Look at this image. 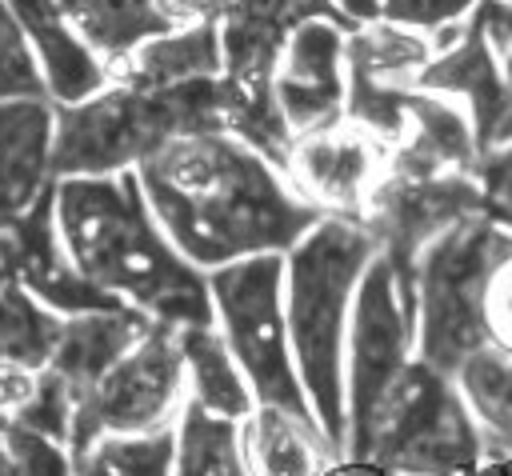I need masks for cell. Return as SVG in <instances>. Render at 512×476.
Instances as JSON below:
<instances>
[{"instance_id":"cell-33","label":"cell","mask_w":512,"mask_h":476,"mask_svg":"<svg viewBox=\"0 0 512 476\" xmlns=\"http://www.w3.org/2000/svg\"><path fill=\"white\" fill-rule=\"evenodd\" d=\"M476 20L484 28V40L500 64V76L512 88V0H476Z\"/></svg>"},{"instance_id":"cell-12","label":"cell","mask_w":512,"mask_h":476,"mask_svg":"<svg viewBox=\"0 0 512 476\" xmlns=\"http://www.w3.org/2000/svg\"><path fill=\"white\" fill-rule=\"evenodd\" d=\"M432 52L436 44L428 32H412L388 20L352 28L344 40V120L376 136L384 148H392L404 132L412 96L420 92L416 80Z\"/></svg>"},{"instance_id":"cell-17","label":"cell","mask_w":512,"mask_h":476,"mask_svg":"<svg viewBox=\"0 0 512 476\" xmlns=\"http://www.w3.org/2000/svg\"><path fill=\"white\" fill-rule=\"evenodd\" d=\"M72 32L116 72L140 44L216 16V0H56Z\"/></svg>"},{"instance_id":"cell-28","label":"cell","mask_w":512,"mask_h":476,"mask_svg":"<svg viewBox=\"0 0 512 476\" xmlns=\"http://www.w3.org/2000/svg\"><path fill=\"white\" fill-rule=\"evenodd\" d=\"M88 452L108 468V476H176V424L156 432L104 436Z\"/></svg>"},{"instance_id":"cell-25","label":"cell","mask_w":512,"mask_h":476,"mask_svg":"<svg viewBox=\"0 0 512 476\" xmlns=\"http://www.w3.org/2000/svg\"><path fill=\"white\" fill-rule=\"evenodd\" d=\"M456 388L488 444V452L512 456V352L488 344L456 368Z\"/></svg>"},{"instance_id":"cell-10","label":"cell","mask_w":512,"mask_h":476,"mask_svg":"<svg viewBox=\"0 0 512 476\" xmlns=\"http://www.w3.org/2000/svg\"><path fill=\"white\" fill-rule=\"evenodd\" d=\"M188 400L180 328L152 320L144 340L128 348L76 404L68 456H84L104 436L156 432L180 420Z\"/></svg>"},{"instance_id":"cell-27","label":"cell","mask_w":512,"mask_h":476,"mask_svg":"<svg viewBox=\"0 0 512 476\" xmlns=\"http://www.w3.org/2000/svg\"><path fill=\"white\" fill-rule=\"evenodd\" d=\"M176 476H248L240 424L184 400L176 420Z\"/></svg>"},{"instance_id":"cell-32","label":"cell","mask_w":512,"mask_h":476,"mask_svg":"<svg viewBox=\"0 0 512 476\" xmlns=\"http://www.w3.org/2000/svg\"><path fill=\"white\" fill-rule=\"evenodd\" d=\"M472 180L480 184V192L488 200V212L500 224L512 228V140L480 152L476 164H472Z\"/></svg>"},{"instance_id":"cell-36","label":"cell","mask_w":512,"mask_h":476,"mask_svg":"<svg viewBox=\"0 0 512 476\" xmlns=\"http://www.w3.org/2000/svg\"><path fill=\"white\" fill-rule=\"evenodd\" d=\"M356 28L360 24H372V20H380V0H332Z\"/></svg>"},{"instance_id":"cell-20","label":"cell","mask_w":512,"mask_h":476,"mask_svg":"<svg viewBox=\"0 0 512 476\" xmlns=\"http://www.w3.org/2000/svg\"><path fill=\"white\" fill-rule=\"evenodd\" d=\"M8 8L40 60L52 104H80L112 84L108 64L72 32L56 0H8Z\"/></svg>"},{"instance_id":"cell-19","label":"cell","mask_w":512,"mask_h":476,"mask_svg":"<svg viewBox=\"0 0 512 476\" xmlns=\"http://www.w3.org/2000/svg\"><path fill=\"white\" fill-rule=\"evenodd\" d=\"M480 148L468 112L432 92H416L400 140L388 148V172L400 176H448L472 172Z\"/></svg>"},{"instance_id":"cell-37","label":"cell","mask_w":512,"mask_h":476,"mask_svg":"<svg viewBox=\"0 0 512 476\" xmlns=\"http://www.w3.org/2000/svg\"><path fill=\"white\" fill-rule=\"evenodd\" d=\"M468 476H512V456L508 452H484V460Z\"/></svg>"},{"instance_id":"cell-23","label":"cell","mask_w":512,"mask_h":476,"mask_svg":"<svg viewBox=\"0 0 512 476\" xmlns=\"http://www.w3.org/2000/svg\"><path fill=\"white\" fill-rule=\"evenodd\" d=\"M224 72V48H220V24L216 16L184 24L168 36H156L140 44L116 72L112 80L132 84V88H176L192 80H212Z\"/></svg>"},{"instance_id":"cell-9","label":"cell","mask_w":512,"mask_h":476,"mask_svg":"<svg viewBox=\"0 0 512 476\" xmlns=\"http://www.w3.org/2000/svg\"><path fill=\"white\" fill-rule=\"evenodd\" d=\"M416 360V304L376 252L360 276L344 344V456H356L384 396Z\"/></svg>"},{"instance_id":"cell-1","label":"cell","mask_w":512,"mask_h":476,"mask_svg":"<svg viewBox=\"0 0 512 476\" xmlns=\"http://www.w3.org/2000/svg\"><path fill=\"white\" fill-rule=\"evenodd\" d=\"M136 176L168 240L204 272L284 256L324 220L276 164L232 132L176 136Z\"/></svg>"},{"instance_id":"cell-34","label":"cell","mask_w":512,"mask_h":476,"mask_svg":"<svg viewBox=\"0 0 512 476\" xmlns=\"http://www.w3.org/2000/svg\"><path fill=\"white\" fill-rule=\"evenodd\" d=\"M488 332H492L496 348L512 352V260L492 280V292H488Z\"/></svg>"},{"instance_id":"cell-5","label":"cell","mask_w":512,"mask_h":476,"mask_svg":"<svg viewBox=\"0 0 512 476\" xmlns=\"http://www.w3.org/2000/svg\"><path fill=\"white\" fill-rule=\"evenodd\" d=\"M512 260V228L492 212L440 232L416 260V360L456 376V368L492 344L488 292Z\"/></svg>"},{"instance_id":"cell-6","label":"cell","mask_w":512,"mask_h":476,"mask_svg":"<svg viewBox=\"0 0 512 476\" xmlns=\"http://www.w3.org/2000/svg\"><path fill=\"white\" fill-rule=\"evenodd\" d=\"M308 20H332L356 28L332 0H216L224 88H228V132L256 148L268 164L288 172L292 132L272 100V76L288 36Z\"/></svg>"},{"instance_id":"cell-8","label":"cell","mask_w":512,"mask_h":476,"mask_svg":"<svg viewBox=\"0 0 512 476\" xmlns=\"http://www.w3.org/2000/svg\"><path fill=\"white\" fill-rule=\"evenodd\" d=\"M484 452L456 380L412 360L384 396L356 460H376L396 476H468Z\"/></svg>"},{"instance_id":"cell-11","label":"cell","mask_w":512,"mask_h":476,"mask_svg":"<svg viewBox=\"0 0 512 476\" xmlns=\"http://www.w3.org/2000/svg\"><path fill=\"white\" fill-rule=\"evenodd\" d=\"M488 212V200L472 172H448V176H400L388 172L376 180L368 204H364V228L376 240V252L392 264L400 288L416 304V260L420 252L448 232L452 224Z\"/></svg>"},{"instance_id":"cell-16","label":"cell","mask_w":512,"mask_h":476,"mask_svg":"<svg viewBox=\"0 0 512 476\" xmlns=\"http://www.w3.org/2000/svg\"><path fill=\"white\" fill-rule=\"evenodd\" d=\"M432 44H436V52L424 64L416 88L464 104L468 120H472V132H476V148L480 152L496 148L500 124L512 112V88L500 76V64H496V56L484 40V28H480L476 12H468V20L436 32Z\"/></svg>"},{"instance_id":"cell-18","label":"cell","mask_w":512,"mask_h":476,"mask_svg":"<svg viewBox=\"0 0 512 476\" xmlns=\"http://www.w3.org/2000/svg\"><path fill=\"white\" fill-rule=\"evenodd\" d=\"M52 100L0 104V224L28 212L52 184Z\"/></svg>"},{"instance_id":"cell-3","label":"cell","mask_w":512,"mask_h":476,"mask_svg":"<svg viewBox=\"0 0 512 476\" xmlns=\"http://www.w3.org/2000/svg\"><path fill=\"white\" fill-rule=\"evenodd\" d=\"M376 260L364 220L324 216L284 252V320L316 424L344 456V344L360 276Z\"/></svg>"},{"instance_id":"cell-4","label":"cell","mask_w":512,"mask_h":476,"mask_svg":"<svg viewBox=\"0 0 512 476\" xmlns=\"http://www.w3.org/2000/svg\"><path fill=\"white\" fill-rule=\"evenodd\" d=\"M52 176L136 172L176 136L228 132V88L220 76L176 88H132L112 80L80 104H52Z\"/></svg>"},{"instance_id":"cell-29","label":"cell","mask_w":512,"mask_h":476,"mask_svg":"<svg viewBox=\"0 0 512 476\" xmlns=\"http://www.w3.org/2000/svg\"><path fill=\"white\" fill-rule=\"evenodd\" d=\"M76 404H80V396L72 392V384L60 380L52 368H40V372H36V384H32V396H28L24 408L12 416L8 428H24V432H32V436H44V440L68 448L72 420H76Z\"/></svg>"},{"instance_id":"cell-30","label":"cell","mask_w":512,"mask_h":476,"mask_svg":"<svg viewBox=\"0 0 512 476\" xmlns=\"http://www.w3.org/2000/svg\"><path fill=\"white\" fill-rule=\"evenodd\" d=\"M8 100H52V96L20 20L12 16L8 0H0V104Z\"/></svg>"},{"instance_id":"cell-21","label":"cell","mask_w":512,"mask_h":476,"mask_svg":"<svg viewBox=\"0 0 512 476\" xmlns=\"http://www.w3.org/2000/svg\"><path fill=\"white\" fill-rule=\"evenodd\" d=\"M148 328H152V320L136 308H104V312L64 316L48 368L60 380H68L76 396H84L128 348H136L144 340Z\"/></svg>"},{"instance_id":"cell-22","label":"cell","mask_w":512,"mask_h":476,"mask_svg":"<svg viewBox=\"0 0 512 476\" xmlns=\"http://www.w3.org/2000/svg\"><path fill=\"white\" fill-rule=\"evenodd\" d=\"M240 452L248 476H324L340 460L316 420H300L276 408H256L240 424Z\"/></svg>"},{"instance_id":"cell-13","label":"cell","mask_w":512,"mask_h":476,"mask_svg":"<svg viewBox=\"0 0 512 476\" xmlns=\"http://www.w3.org/2000/svg\"><path fill=\"white\" fill-rule=\"evenodd\" d=\"M0 272H8L20 288H28L44 308L60 316L128 308L116 296L100 292L68 256L56 228V184L16 220L0 224Z\"/></svg>"},{"instance_id":"cell-31","label":"cell","mask_w":512,"mask_h":476,"mask_svg":"<svg viewBox=\"0 0 512 476\" xmlns=\"http://www.w3.org/2000/svg\"><path fill=\"white\" fill-rule=\"evenodd\" d=\"M472 8H476V0H380V20L436 36V32L468 20Z\"/></svg>"},{"instance_id":"cell-24","label":"cell","mask_w":512,"mask_h":476,"mask_svg":"<svg viewBox=\"0 0 512 476\" xmlns=\"http://www.w3.org/2000/svg\"><path fill=\"white\" fill-rule=\"evenodd\" d=\"M180 352H184V376H188V400L204 412L244 424L256 412L252 388L228 352L216 324H188L180 328Z\"/></svg>"},{"instance_id":"cell-26","label":"cell","mask_w":512,"mask_h":476,"mask_svg":"<svg viewBox=\"0 0 512 476\" xmlns=\"http://www.w3.org/2000/svg\"><path fill=\"white\" fill-rule=\"evenodd\" d=\"M60 324V312L44 308L28 288L0 272V364H16L28 372L48 368L52 348L60 340Z\"/></svg>"},{"instance_id":"cell-2","label":"cell","mask_w":512,"mask_h":476,"mask_svg":"<svg viewBox=\"0 0 512 476\" xmlns=\"http://www.w3.org/2000/svg\"><path fill=\"white\" fill-rule=\"evenodd\" d=\"M56 228L100 292L172 328L216 324L208 272L168 240L136 172L56 180Z\"/></svg>"},{"instance_id":"cell-7","label":"cell","mask_w":512,"mask_h":476,"mask_svg":"<svg viewBox=\"0 0 512 476\" xmlns=\"http://www.w3.org/2000/svg\"><path fill=\"white\" fill-rule=\"evenodd\" d=\"M216 328L236 356L256 408L316 420L304 396L288 320H284V256H252L208 272Z\"/></svg>"},{"instance_id":"cell-14","label":"cell","mask_w":512,"mask_h":476,"mask_svg":"<svg viewBox=\"0 0 512 476\" xmlns=\"http://www.w3.org/2000/svg\"><path fill=\"white\" fill-rule=\"evenodd\" d=\"M384 168H388V148L352 120H340L332 128L296 136L284 176L324 216L360 220Z\"/></svg>"},{"instance_id":"cell-40","label":"cell","mask_w":512,"mask_h":476,"mask_svg":"<svg viewBox=\"0 0 512 476\" xmlns=\"http://www.w3.org/2000/svg\"><path fill=\"white\" fill-rule=\"evenodd\" d=\"M4 432H8V420H4V416H0V436H4Z\"/></svg>"},{"instance_id":"cell-35","label":"cell","mask_w":512,"mask_h":476,"mask_svg":"<svg viewBox=\"0 0 512 476\" xmlns=\"http://www.w3.org/2000/svg\"><path fill=\"white\" fill-rule=\"evenodd\" d=\"M324 476H396V472H388L384 464H376V460H356V456H340L336 464H328V472Z\"/></svg>"},{"instance_id":"cell-38","label":"cell","mask_w":512,"mask_h":476,"mask_svg":"<svg viewBox=\"0 0 512 476\" xmlns=\"http://www.w3.org/2000/svg\"><path fill=\"white\" fill-rule=\"evenodd\" d=\"M72 472H76V476H108V468H104V464H100L92 452L76 456V460H72Z\"/></svg>"},{"instance_id":"cell-15","label":"cell","mask_w":512,"mask_h":476,"mask_svg":"<svg viewBox=\"0 0 512 476\" xmlns=\"http://www.w3.org/2000/svg\"><path fill=\"white\" fill-rule=\"evenodd\" d=\"M344 40L348 28L332 20H308L288 36L272 76V100L292 140L344 120Z\"/></svg>"},{"instance_id":"cell-39","label":"cell","mask_w":512,"mask_h":476,"mask_svg":"<svg viewBox=\"0 0 512 476\" xmlns=\"http://www.w3.org/2000/svg\"><path fill=\"white\" fill-rule=\"evenodd\" d=\"M0 476H20V468H16V460H12L8 444H4V436H0Z\"/></svg>"}]
</instances>
